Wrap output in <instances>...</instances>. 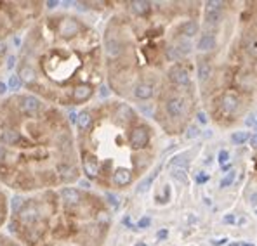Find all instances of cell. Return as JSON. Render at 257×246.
<instances>
[{
  "instance_id": "1",
  "label": "cell",
  "mask_w": 257,
  "mask_h": 246,
  "mask_svg": "<svg viewBox=\"0 0 257 246\" xmlns=\"http://www.w3.org/2000/svg\"><path fill=\"white\" fill-rule=\"evenodd\" d=\"M198 2H120L103 33L113 94L148 111L169 135L184 132L198 106L191 39Z\"/></svg>"
},
{
  "instance_id": "2",
  "label": "cell",
  "mask_w": 257,
  "mask_h": 246,
  "mask_svg": "<svg viewBox=\"0 0 257 246\" xmlns=\"http://www.w3.org/2000/svg\"><path fill=\"white\" fill-rule=\"evenodd\" d=\"M80 175L77 134L61 108L28 92L0 99V184L33 194Z\"/></svg>"
},
{
  "instance_id": "3",
  "label": "cell",
  "mask_w": 257,
  "mask_h": 246,
  "mask_svg": "<svg viewBox=\"0 0 257 246\" xmlns=\"http://www.w3.org/2000/svg\"><path fill=\"white\" fill-rule=\"evenodd\" d=\"M16 77L28 94L58 108L90 103L106 77L103 37L77 14L42 16L23 40Z\"/></svg>"
},
{
  "instance_id": "4",
  "label": "cell",
  "mask_w": 257,
  "mask_h": 246,
  "mask_svg": "<svg viewBox=\"0 0 257 246\" xmlns=\"http://www.w3.org/2000/svg\"><path fill=\"white\" fill-rule=\"evenodd\" d=\"M215 45L195 56L200 97L212 122L231 128L257 99V2H224L219 20L203 23Z\"/></svg>"
},
{
  "instance_id": "5",
  "label": "cell",
  "mask_w": 257,
  "mask_h": 246,
  "mask_svg": "<svg viewBox=\"0 0 257 246\" xmlns=\"http://www.w3.org/2000/svg\"><path fill=\"white\" fill-rule=\"evenodd\" d=\"M77 147L85 177L108 191H125L157 161L160 135L132 104L108 99L78 113Z\"/></svg>"
},
{
  "instance_id": "6",
  "label": "cell",
  "mask_w": 257,
  "mask_h": 246,
  "mask_svg": "<svg viewBox=\"0 0 257 246\" xmlns=\"http://www.w3.org/2000/svg\"><path fill=\"white\" fill-rule=\"evenodd\" d=\"M109 229L108 203L71 185L18 198L9 215L11 234L23 246H103Z\"/></svg>"
},
{
  "instance_id": "7",
  "label": "cell",
  "mask_w": 257,
  "mask_h": 246,
  "mask_svg": "<svg viewBox=\"0 0 257 246\" xmlns=\"http://www.w3.org/2000/svg\"><path fill=\"white\" fill-rule=\"evenodd\" d=\"M44 2H0V68L9 54V40L42 18Z\"/></svg>"
},
{
  "instance_id": "8",
  "label": "cell",
  "mask_w": 257,
  "mask_h": 246,
  "mask_svg": "<svg viewBox=\"0 0 257 246\" xmlns=\"http://www.w3.org/2000/svg\"><path fill=\"white\" fill-rule=\"evenodd\" d=\"M9 215H11L9 198L4 192V189L0 187V227L6 224V222H9Z\"/></svg>"
},
{
  "instance_id": "9",
  "label": "cell",
  "mask_w": 257,
  "mask_h": 246,
  "mask_svg": "<svg viewBox=\"0 0 257 246\" xmlns=\"http://www.w3.org/2000/svg\"><path fill=\"white\" fill-rule=\"evenodd\" d=\"M248 139V132L247 130H238L231 134V142L233 144H243Z\"/></svg>"
},
{
  "instance_id": "10",
  "label": "cell",
  "mask_w": 257,
  "mask_h": 246,
  "mask_svg": "<svg viewBox=\"0 0 257 246\" xmlns=\"http://www.w3.org/2000/svg\"><path fill=\"white\" fill-rule=\"evenodd\" d=\"M0 246H23L18 243L14 237H9V236H4V234H0Z\"/></svg>"
},
{
  "instance_id": "11",
  "label": "cell",
  "mask_w": 257,
  "mask_h": 246,
  "mask_svg": "<svg viewBox=\"0 0 257 246\" xmlns=\"http://www.w3.org/2000/svg\"><path fill=\"white\" fill-rule=\"evenodd\" d=\"M226 160H228V153H226V151H221V154H219V161L224 163Z\"/></svg>"
},
{
  "instance_id": "12",
  "label": "cell",
  "mask_w": 257,
  "mask_h": 246,
  "mask_svg": "<svg viewBox=\"0 0 257 246\" xmlns=\"http://www.w3.org/2000/svg\"><path fill=\"white\" fill-rule=\"evenodd\" d=\"M231 179H233V175H229L228 179H224V180H222V185H228V184H231Z\"/></svg>"
},
{
  "instance_id": "13",
  "label": "cell",
  "mask_w": 257,
  "mask_h": 246,
  "mask_svg": "<svg viewBox=\"0 0 257 246\" xmlns=\"http://www.w3.org/2000/svg\"><path fill=\"white\" fill-rule=\"evenodd\" d=\"M150 224V218H143V220H141V224H139V225H141V227H145V225H148Z\"/></svg>"
},
{
  "instance_id": "14",
  "label": "cell",
  "mask_w": 257,
  "mask_h": 246,
  "mask_svg": "<svg viewBox=\"0 0 257 246\" xmlns=\"http://www.w3.org/2000/svg\"><path fill=\"white\" fill-rule=\"evenodd\" d=\"M205 180H207V177H205V175H200V177H198V182H205Z\"/></svg>"
},
{
  "instance_id": "15",
  "label": "cell",
  "mask_w": 257,
  "mask_h": 246,
  "mask_svg": "<svg viewBox=\"0 0 257 246\" xmlns=\"http://www.w3.org/2000/svg\"><path fill=\"white\" fill-rule=\"evenodd\" d=\"M241 246H254V244H241Z\"/></svg>"
},
{
  "instance_id": "16",
  "label": "cell",
  "mask_w": 257,
  "mask_h": 246,
  "mask_svg": "<svg viewBox=\"0 0 257 246\" xmlns=\"http://www.w3.org/2000/svg\"><path fill=\"white\" fill-rule=\"evenodd\" d=\"M138 246H145V244H138Z\"/></svg>"
}]
</instances>
